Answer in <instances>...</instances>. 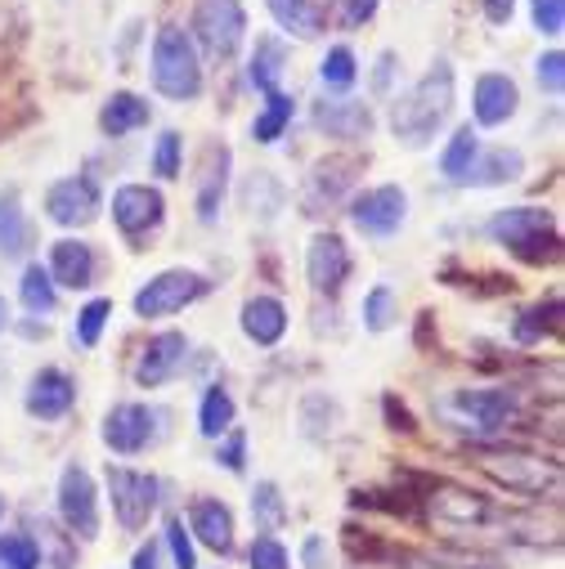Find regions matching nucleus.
<instances>
[{
  "label": "nucleus",
  "instance_id": "12",
  "mask_svg": "<svg viewBox=\"0 0 565 569\" xmlns=\"http://www.w3.org/2000/svg\"><path fill=\"white\" fill-rule=\"evenodd\" d=\"M162 216H167V198L158 189H149V184H121L112 193V220L130 242L153 233L162 224Z\"/></svg>",
  "mask_w": 565,
  "mask_h": 569
},
{
  "label": "nucleus",
  "instance_id": "23",
  "mask_svg": "<svg viewBox=\"0 0 565 569\" xmlns=\"http://www.w3.org/2000/svg\"><path fill=\"white\" fill-rule=\"evenodd\" d=\"M427 502H432V511H436L440 520H449V525H485V520H489V502H485L480 493L463 489V485H436Z\"/></svg>",
  "mask_w": 565,
  "mask_h": 569
},
{
  "label": "nucleus",
  "instance_id": "13",
  "mask_svg": "<svg viewBox=\"0 0 565 569\" xmlns=\"http://www.w3.org/2000/svg\"><path fill=\"white\" fill-rule=\"evenodd\" d=\"M46 216L63 229H81L99 216V184L90 176H68L46 193Z\"/></svg>",
  "mask_w": 565,
  "mask_h": 569
},
{
  "label": "nucleus",
  "instance_id": "42",
  "mask_svg": "<svg viewBox=\"0 0 565 569\" xmlns=\"http://www.w3.org/2000/svg\"><path fill=\"white\" fill-rule=\"evenodd\" d=\"M167 547H171V560H176V569H198V556H194V538L185 533V520H180V516H171V520H167Z\"/></svg>",
  "mask_w": 565,
  "mask_h": 569
},
{
  "label": "nucleus",
  "instance_id": "35",
  "mask_svg": "<svg viewBox=\"0 0 565 569\" xmlns=\"http://www.w3.org/2000/svg\"><path fill=\"white\" fill-rule=\"evenodd\" d=\"M288 121H293V99L288 94H269L265 112L251 121V139L256 144H274V139H282V130H288Z\"/></svg>",
  "mask_w": 565,
  "mask_h": 569
},
{
  "label": "nucleus",
  "instance_id": "43",
  "mask_svg": "<svg viewBox=\"0 0 565 569\" xmlns=\"http://www.w3.org/2000/svg\"><path fill=\"white\" fill-rule=\"evenodd\" d=\"M180 144H185V139H180L176 130H162L158 153H153V171H158L162 180H176V176H180Z\"/></svg>",
  "mask_w": 565,
  "mask_h": 569
},
{
  "label": "nucleus",
  "instance_id": "31",
  "mask_svg": "<svg viewBox=\"0 0 565 569\" xmlns=\"http://www.w3.org/2000/svg\"><path fill=\"white\" fill-rule=\"evenodd\" d=\"M476 158H480V134L472 126H458L454 139H449V149L440 153V176H449L454 184H463V176L472 171Z\"/></svg>",
  "mask_w": 565,
  "mask_h": 569
},
{
  "label": "nucleus",
  "instance_id": "5",
  "mask_svg": "<svg viewBox=\"0 0 565 569\" xmlns=\"http://www.w3.org/2000/svg\"><path fill=\"white\" fill-rule=\"evenodd\" d=\"M207 292H211V282L198 269H167L135 292V315L139 319H167V315H180L185 306L202 301Z\"/></svg>",
  "mask_w": 565,
  "mask_h": 569
},
{
  "label": "nucleus",
  "instance_id": "47",
  "mask_svg": "<svg viewBox=\"0 0 565 569\" xmlns=\"http://www.w3.org/2000/svg\"><path fill=\"white\" fill-rule=\"evenodd\" d=\"M543 328H547V323H543V306H534V310H525V315H521V323H516V341H521V346H529V341H538V337H543Z\"/></svg>",
  "mask_w": 565,
  "mask_h": 569
},
{
  "label": "nucleus",
  "instance_id": "26",
  "mask_svg": "<svg viewBox=\"0 0 565 569\" xmlns=\"http://www.w3.org/2000/svg\"><path fill=\"white\" fill-rule=\"evenodd\" d=\"M265 6L282 32H297V37H319L328 19V0H265Z\"/></svg>",
  "mask_w": 565,
  "mask_h": 569
},
{
  "label": "nucleus",
  "instance_id": "18",
  "mask_svg": "<svg viewBox=\"0 0 565 569\" xmlns=\"http://www.w3.org/2000/svg\"><path fill=\"white\" fill-rule=\"evenodd\" d=\"M516 103H521V90H516L512 77H503V72H485V77L476 81L472 112H476L480 126H503V121H512V117H516Z\"/></svg>",
  "mask_w": 565,
  "mask_h": 569
},
{
  "label": "nucleus",
  "instance_id": "48",
  "mask_svg": "<svg viewBox=\"0 0 565 569\" xmlns=\"http://www.w3.org/2000/svg\"><path fill=\"white\" fill-rule=\"evenodd\" d=\"M14 28H23V6L19 0H0V37L14 32Z\"/></svg>",
  "mask_w": 565,
  "mask_h": 569
},
{
  "label": "nucleus",
  "instance_id": "36",
  "mask_svg": "<svg viewBox=\"0 0 565 569\" xmlns=\"http://www.w3.org/2000/svg\"><path fill=\"white\" fill-rule=\"evenodd\" d=\"M0 565L6 569H37L41 542L32 533H0Z\"/></svg>",
  "mask_w": 565,
  "mask_h": 569
},
{
  "label": "nucleus",
  "instance_id": "19",
  "mask_svg": "<svg viewBox=\"0 0 565 569\" xmlns=\"http://www.w3.org/2000/svg\"><path fill=\"white\" fill-rule=\"evenodd\" d=\"M50 278H54V288H72V292L90 288V282H95V251H90V242H81V238L54 242V251H50Z\"/></svg>",
  "mask_w": 565,
  "mask_h": 569
},
{
  "label": "nucleus",
  "instance_id": "44",
  "mask_svg": "<svg viewBox=\"0 0 565 569\" xmlns=\"http://www.w3.org/2000/svg\"><path fill=\"white\" fill-rule=\"evenodd\" d=\"M216 462H220L225 471L242 476V467H247V436L238 431V426H229V431H225V440H220V449H216Z\"/></svg>",
  "mask_w": 565,
  "mask_h": 569
},
{
  "label": "nucleus",
  "instance_id": "27",
  "mask_svg": "<svg viewBox=\"0 0 565 569\" xmlns=\"http://www.w3.org/2000/svg\"><path fill=\"white\" fill-rule=\"evenodd\" d=\"M525 176V158L521 149H489L485 158L472 162V171L463 176V184H476V189H494V184H512Z\"/></svg>",
  "mask_w": 565,
  "mask_h": 569
},
{
  "label": "nucleus",
  "instance_id": "24",
  "mask_svg": "<svg viewBox=\"0 0 565 569\" xmlns=\"http://www.w3.org/2000/svg\"><path fill=\"white\" fill-rule=\"evenodd\" d=\"M282 332H288V310H282V301L274 297H251L242 306V337L256 341V346H278Z\"/></svg>",
  "mask_w": 565,
  "mask_h": 569
},
{
  "label": "nucleus",
  "instance_id": "6",
  "mask_svg": "<svg viewBox=\"0 0 565 569\" xmlns=\"http://www.w3.org/2000/svg\"><path fill=\"white\" fill-rule=\"evenodd\" d=\"M480 471L494 485H503L512 493H525V498H543V489L547 493L561 489V467L543 462V458H529V453H494L489 449V453H480Z\"/></svg>",
  "mask_w": 565,
  "mask_h": 569
},
{
  "label": "nucleus",
  "instance_id": "2",
  "mask_svg": "<svg viewBox=\"0 0 565 569\" xmlns=\"http://www.w3.org/2000/svg\"><path fill=\"white\" fill-rule=\"evenodd\" d=\"M436 417L454 431L472 436V440H494L503 431H512V421L521 417V399L507 386H489V390H454L436 403Z\"/></svg>",
  "mask_w": 565,
  "mask_h": 569
},
{
  "label": "nucleus",
  "instance_id": "25",
  "mask_svg": "<svg viewBox=\"0 0 565 569\" xmlns=\"http://www.w3.org/2000/svg\"><path fill=\"white\" fill-rule=\"evenodd\" d=\"M288 72V41L278 37H256V50H251V63H247V81L265 94H278V81Z\"/></svg>",
  "mask_w": 565,
  "mask_h": 569
},
{
  "label": "nucleus",
  "instance_id": "52",
  "mask_svg": "<svg viewBox=\"0 0 565 569\" xmlns=\"http://www.w3.org/2000/svg\"><path fill=\"white\" fill-rule=\"evenodd\" d=\"M130 569H158V547H153V542H149V547H139Z\"/></svg>",
  "mask_w": 565,
  "mask_h": 569
},
{
  "label": "nucleus",
  "instance_id": "51",
  "mask_svg": "<svg viewBox=\"0 0 565 569\" xmlns=\"http://www.w3.org/2000/svg\"><path fill=\"white\" fill-rule=\"evenodd\" d=\"M390 68H395V54H381L377 59V77H373V86H377V94L390 86Z\"/></svg>",
  "mask_w": 565,
  "mask_h": 569
},
{
  "label": "nucleus",
  "instance_id": "11",
  "mask_svg": "<svg viewBox=\"0 0 565 569\" xmlns=\"http://www.w3.org/2000/svg\"><path fill=\"white\" fill-rule=\"evenodd\" d=\"M59 516L72 538H95L99 533V493L86 467H63L59 476Z\"/></svg>",
  "mask_w": 565,
  "mask_h": 569
},
{
  "label": "nucleus",
  "instance_id": "49",
  "mask_svg": "<svg viewBox=\"0 0 565 569\" xmlns=\"http://www.w3.org/2000/svg\"><path fill=\"white\" fill-rule=\"evenodd\" d=\"M512 10H516V0H485V19L489 23H507Z\"/></svg>",
  "mask_w": 565,
  "mask_h": 569
},
{
  "label": "nucleus",
  "instance_id": "32",
  "mask_svg": "<svg viewBox=\"0 0 565 569\" xmlns=\"http://www.w3.org/2000/svg\"><path fill=\"white\" fill-rule=\"evenodd\" d=\"M234 395L225 390V386H207V395H202V408H198V431L207 436V440H220L229 426H234Z\"/></svg>",
  "mask_w": 565,
  "mask_h": 569
},
{
  "label": "nucleus",
  "instance_id": "22",
  "mask_svg": "<svg viewBox=\"0 0 565 569\" xmlns=\"http://www.w3.org/2000/svg\"><path fill=\"white\" fill-rule=\"evenodd\" d=\"M315 126L328 130L333 139H364L373 130V112L359 99H324L315 108Z\"/></svg>",
  "mask_w": 565,
  "mask_h": 569
},
{
  "label": "nucleus",
  "instance_id": "45",
  "mask_svg": "<svg viewBox=\"0 0 565 569\" xmlns=\"http://www.w3.org/2000/svg\"><path fill=\"white\" fill-rule=\"evenodd\" d=\"M534 28L543 32V37H561V28H565V0H534Z\"/></svg>",
  "mask_w": 565,
  "mask_h": 569
},
{
  "label": "nucleus",
  "instance_id": "16",
  "mask_svg": "<svg viewBox=\"0 0 565 569\" xmlns=\"http://www.w3.org/2000/svg\"><path fill=\"white\" fill-rule=\"evenodd\" d=\"M28 412L41 417V421H59L72 412L77 403V381L63 372V368H41L32 381H28Z\"/></svg>",
  "mask_w": 565,
  "mask_h": 569
},
{
  "label": "nucleus",
  "instance_id": "34",
  "mask_svg": "<svg viewBox=\"0 0 565 569\" xmlns=\"http://www.w3.org/2000/svg\"><path fill=\"white\" fill-rule=\"evenodd\" d=\"M251 520H256L260 533H274L282 520H288V502H282V493H278L274 480H260L251 489Z\"/></svg>",
  "mask_w": 565,
  "mask_h": 569
},
{
  "label": "nucleus",
  "instance_id": "3",
  "mask_svg": "<svg viewBox=\"0 0 565 569\" xmlns=\"http://www.w3.org/2000/svg\"><path fill=\"white\" fill-rule=\"evenodd\" d=\"M153 86L167 99H198L202 90V63H198V46L185 28H162L153 41Z\"/></svg>",
  "mask_w": 565,
  "mask_h": 569
},
{
  "label": "nucleus",
  "instance_id": "39",
  "mask_svg": "<svg viewBox=\"0 0 565 569\" xmlns=\"http://www.w3.org/2000/svg\"><path fill=\"white\" fill-rule=\"evenodd\" d=\"M108 315H112V301H90V306L77 315V323H72V341H77V346H86V350H95V346H99V337H103Z\"/></svg>",
  "mask_w": 565,
  "mask_h": 569
},
{
  "label": "nucleus",
  "instance_id": "33",
  "mask_svg": "<svg viewBox=\"0 0 565 569\" xmlns=\"http://www.w3.org/2000/svg\"><path fill=\"white\" fill-rule=\"evenodd\" d=\"M19 297H23V310L28 315H50L59 292H54V278L46 264H28L23 269V282H19Z\"/></svg>",
  "mask_w": 565,
  "mask_h": 569
},
{
  "label": "nucleus",
  "instance_id": "41",
  "mask_svg": "<svg viewBox=\"0 0 565 569\" xmlns=\"http://www.w3.org/2000/svg\"><path fill=\"white\" fill-rule=\"evenodd\" d=\"M534 72H538V86H543L552 99L565 94V54H561V50H547V54L534 63Z\"/></svg>",
  "mask_w": 565,
  "mask_h": 569
},
{
  "label": "nucleus",
  "instance_id": "1",
  "mask_svg": "<svg viewBox=\"0 0 565 569\" xmlns=\"http://www.w3.org/2000/svg\"><path fill=\"white\" fill-rule=\"evenodd\" d=\"M449 112H454V68L440 59L417 86H408L395 99L390 130H395L399 144L422 149V144H432V139H436V130L449 121Z\"/></svg>",
  "mask_w": 565,
  "mask_h": 569
},
{
  "label": "nucleus",
  "instance_id": "50",
  "mask_svg": "<svg viewBox=\"0 0 565 569\" xmlns=\"http://www.w3.org/2000/svg\"><path fill=\"white\" fill-rule=\"evenodd\" d=\"M301 556H306V565H310V569H324V538H319V533H310V538H306V547H301Z\"/></svg>",
  "mask_w": 565,
  "mask_h": 569
},
{
  "label": "nucleus",
  "instance_id": "29",
  "mask_svg": "<svg viewBox=\"0 0 565 569\" xmlns=\"http://www.w3.org/2000/svg\"><path fill=\"white\" fill-rule=\"evenodd\" d=\"M28 251V216L19 189L0 193V256H23Z\"/></svg>",
  "mask_w": 565,
  "mask_h": 569
},
{
  "label": "nucleus",
  "instance_id": "17",
  "mask_svg": "<svg viewBox=\"0 0 565 569\" xmlns=\"http://www.w3.org/2000/svg\"><path fill=\"white\" fill-rule=\"evenodd\" d=\"M355 171H359L355 158H324V162H315V171L306 180V211L319 216L324 207L341 202V193L355 184Z\"/></svg>",
  "mask_w": 565,
  "mask_h": 569
},
{
  "label": "nucleus",
  "instance_id": "28",
  "mask_svg": "<svg viewBox=\"0 0 565 569\" xmlns=\"http://www.w3.org/2000/svg\"><path fill=\"white\" fill-rule=\"evenodd\" d=\"M145 121H149V103L139 99V94H130V90L112 94V99L103 103V112H99V126H103V134H112V139L139 130Z\"/></svg>",
  "mask_w": 565,
  "mask_h": 569
},
{
  "label": "nucleus",
  "instance_id": "14",
  "mask_svg": "<svg viewBox=\"0 0 565 569\" xmlns=\"http://www.w3.org/2000/svg\"><path fill=\"white\" fill-rule=\"evenodd\" d=\"M306 278L319 297H337L341 282L350 278V251L337 233H315L306 247Z\"/></svg>",
  "mask_w": 565,
  "mask_h": 569
},
{
  "label": "nucleus",
  "instance_id": "53",
  "mask_svg": "<svg viewBox=\"0 0 565 569\" xmlns=\"http://www.w3.org/2000/svg\"><path fill=\"white\" fill-rule=\"evenodd\" d=\"M6 323H10V310H6V297H0V332H6Z\"/></svg>",
  "mask_w": 565,
  "mask_h": 569
},
{
  "label": "nucleus",
  "instance_id": "10",
  "mask_svg": "<svg viewBox=\"0 0 565 569\" xmlns=\"http://www.w3.org/2000/svg\"><path fill=\"white\" fill-rule=\"evenodd\" d=\"M167 412H158V408H149V403H117L108 417H103V445L112 449V453H121V458H130V453H145L149 445H153V421H162Z\"/></svg>",
  "mask_w": 565,
  "mask_h": 569
},
{
  "label": "nucleus",
  "instance_id": "46",
  "mask_svg": "<svg viewBox=\"0 0 565 569\" xmlns=\"http://www.w3.org/2000/svg\"><path fill=\"white\" fill-rule=\"evenodd\" d=\"M377 6H381V0H333L341 28H364V23L377 14Z\"/></svg>",
  "mask_w": 565,
  "mask_h": 569
},
{
  "label": "nucleus",
  "instance_id": "38",
  "mask_svg": "<svg viewBox=\"0 0 565 569\" xmlns=\"http://www.w3.org/2000/svg\"><path fill=\"white\" fill-rule=\"evenodd\" d=\"M395 319H399L395 292H390V288H373V292L364 297V328H368V332H386V328H395Z\"/></svg>",
  "mask_w": 565,
  "mask_h": 569
},
{
  "label": "nucleus",
  "instance_id": "37",
  "mask_svg": "<svg viewBox=\"0 0 565 569\" xmlns=\"http://www.w3.org/2000/svg\"><path fill=\"white\" fill-rule=\"evenodd\" d=\"M355 77H359L355 54H350L346 46H333V50L324 54V63H319V81H324L328 90H350V86H355Z\"/></svg>",
  "mask_w": 565,
  "mask_h": 569
},
{
  "label": "nucleus",
  "instance_id": "15",
  "mask_svg": "<svg viewBox=\"0 0 565 569\" xmlns=\"http://www.w3.org/2000/svg\"><path fill=\"white\" fill-rule=\"evenodd\" d=\"M185 355H189L185 332H158V337H149V346L139 350V363H135V381L145 386V390L171 381L185 368Z\"/></svg>",
  "mask_w": 565,
  "mask_h": 569
},
{
  "label": "nucleus",
  "instance_id": "21",
  "mask_svg": "<svg viewBox=\"0 0 565 569\" xmlns=\"http://www.w3.org/2000/svg\"><path fill=\"white\" fill-rule=\"evenodd\" d=\"M189 533H194L202 547L229 556V551H234V511H229L225 502H216V498H198V502L189 507Z\"/></svg>",
  "mask_w": 565,
  "mask_h": 569
},
{
  "label": "nucleus",
  "instance_id": "30",
  "mask_svg": "<svg viewBox=\"0 0 565 569\" xmlns=\"http://www.w3.org/2000/svg\"><path fill=\"white\" fill-rule=\"evenodd\" d=\"M282 198H288V193H282V184L269 171H251L247 184H242V211H251L260 220H274L282 211Z\"/></svg>",
  "mask_w": 565,
  "mask_h": 569
},
{
  "label": "nucleus",
  "instance_id": "8",
  "mask_svg": "<svg viewBox=\"0 0 565 569\" xmlns=\"http://www.w3.org/2000/svg\"><path fill=\"white\" fill-rule=\"evenodd\" d=\"M194 37L211 59H234L247 37V14L238 0H198L194 10Z\"/></svg>",
  "mask_w": 565,
  "mask_h": 569
},
{
  "label": "nucleus",
  "instance_id": "20",
  "mask_svg": "<svg viewBox=\"0 0 565 569\" xmlns=\"http://www.w3.org/2000/svg\"><path fill=\"white\" fill-rule=\"evenodd\" d=\"M229 167H234V153L225 144H211L207 162H202V176H198V220L202 224L220 220V202H225V189H229Z\"/></svg>",
  "mask_w": 565,
  "mask_h": 569
},
{
  "label": "nucleus",
  "instance_id": "7",
  "mask_svg": "<svg viewBox=\"0 0 565 569\" xmlns=\"http://www.w3.org/2000/svg\"><path fill=\"white\" fill-rule=\"evenodd\" d=\"M108 493H112V511L121 520V529H145L149 516L162 502V485L149 471H130V467H108Z\"/></svg>",
  "mask_w": 565,
  "mask_h": 569
},
{
  "label": "nucleus",
  "instance_id": "54",
  "mask_svg": "<svg viewBox=\"0 0 565 569\" xmlns=\"http://www.w3.org/2000/svg\"><path fill=\"white\" fill-rule=\"evenodd\" d=\"M0 516H6V498H0Z\"/></svg>",
  "mask_w": 565,
  "mask_h": 569
},
{
  "label": "nucleus",
  "instance_id": "9",
  "mask_svg": "<svg viewBox=\"0 0 565 569\" xmlns=\"http://www.w3.org/2000/svg\"><path fill=\"white\" fill-rule=\"evenodd\" d=\"M404 216H408V193H404L399 184H377V189H368V193H359V198L350 202V224H355L359 233H368V238H390V233H399Z\"/></svg>",
  "mask_w": 565,
  "mask_h": 569
},
{
  "label": "nucleus",
  "instance_id": "4",
  "mask_svg": "<svg viewBox=\"0 0 565 569\" xmlns=\"http://www.w3.org/2000/svg\"><path fill=\"white\" fill-rule=\"evenodd\" d=\"M485 233L498 247L516 251L521 260H552L556 247H561L556 224H552V211H543V207H507V211H498L485 224Z\"/></svg>",
  "mask_w": 565,
  "mask_h": 569
},
{
  "label": "nucleus",
  "instance_id": "40",
  "mask_svg": "<svg viewBox=\"0 0 565 569\" xmlns=\"http://www.w3.org/2000/svg\"><path fill=\"white\" fill-rule=\"evenodd\" d=\"M251 569H293V560H288V547H282L274 533H260L256 542H251Z\"/></svg>",
  "mask_w": 565,
  "mask_h": 569
}]
</instances>
